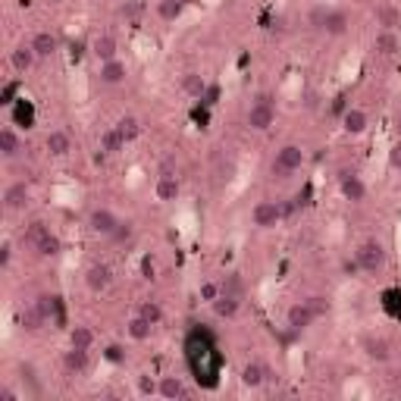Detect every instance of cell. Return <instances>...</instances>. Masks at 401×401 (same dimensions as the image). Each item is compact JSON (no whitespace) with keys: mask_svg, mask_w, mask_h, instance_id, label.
<instances>
[{"mask_svg":"<svg viewBox=\"0 0 401 401\" xmlns=\"http://www.w3.org/2000/svg\"><path fill=\"white\" fill-rule=\"evenodd\" d=\"M313 323H317V311H313L307 301H298V304H292L286 311V326L295 329V333H301V329L313 326Z\"/></svg>","mask_w":401,"mask_h":401,"instance_id":"9","label":"cell"},{"mask_svg":"<svg viewBox=\"0 0 401 401\" xmlns=\"http://www.w3.org/2000/svg\"><path fill=\"white\" fill-rule=\"evenodd\" d=\"M132 235H135V226H132L129 219H123V223L116 226L113 235H110V242H116V245H126V242H129Z\"/></svg>","mask_w":401,"mask_h":401,"instance_id":"33","label":"cell"},{"mask_svg":"<svg viewBox=\"0 0 401 401\" xmlns=\"http://www.w3.org/2000/svg\"><path fill=\"white\" fill-rule=\"evenodd\" d=\"M69 345L91 351V348H95V329L85 326V323H75V326L69 329Z\"/></svg>","mask_w":401,"mask_h":401,"instance_id":"23","label":"cell"},{"mask_svg":"<svg viewBox=\"0 0 401 401\" xmlns=\"http://www.w3.org/2000/svg\"><path fill=\"white\" fill-rule=\"evenodd\" d=\"M126 138H123V132L116 129V126H110V129H104L101 132V138H97V154H104V157H116L119 150H126Z\"/></svg>","mask_w":401,"mask_h":401,"instance_id":"11","label":"cell"},{"mask_svg":"<svg viewBox=\"0 0 401 401\" xmlns=\"http://www.w3.org/2000/svg\"><path fill=\"white\" fill-rule=\"evenodd\" d=\"M44 148H48L50 157H66L69 150H72V138H69V132L54 129V132H48V138H44Z\"/></svg>","mask_w":401,"mask_h":401,"instance_id":"19","label":"cell"},{"mask_svg":"<svg viewBox=\"0 0 401 401\" xmlns=\"http://www.w3.org/2000/svg\"><path fill=\"white\" fill-rule=\"evenodd\" d=\"M389 166L401 173V138H398V141L392 144V150H389Z\"/></svg>","mask_w":401,"mask_h":401,"instance_id":"37","label":"cell"},{"mask_svg":"<svg viewBox=\"0 0 401 401\" xmlns=\"http://www.w3.org/2000/svg\"><path fill=\"white\" fill-rule=\"evenodd\" d=\"M116 129L123 132V138H126V141H135V138H138V132H141V126H138V119H135V116H123V119L116 123Z\"/></svg>","mask_w":401,"mask_h":401,"instance_id":"32","label":"cell"},{"mask_svg":"<svg viewBox=\"0 0 401 401\" xmlns=\"http://www.w3.org/2000/svg\"><path fill=\"white\" fill-rule=\"evenodd\" d=\"M129 79V66L123 60H107L101 63V82L104 85H123Z\"/></svg>","mask_w":401,"mask_h":401,"instance_id":"17","label":"cell"},{"mask_svg":"<svg viewBox=\"0 0 401 401\" xmlns=\"http://www.w3.org/2000/svg\"><path fill=\"white\" fill-rule=\"evenodd\" d=\"M35 60H38V54L32 50V44H16V48L10 50V66H13L19 75H26L28 69L35 66Z\"/></svg>","mask_w":401,"mask_h":401,"instance_id":"16","label":"cell"},{"mask_svg":"<svg viewBox=\"0 0 401 401\" xmlns=\"http://www.w3.org/2000/svg\"><path fill=\"white\" fill-rule=\"evenodd\" d=\"M123 223V219L116 217L110 207H95V211L88 213V229L95 232V235H104V238H110L116 232V226Z\"/></svg>","mask_w":401,"mask_h":401,"instance_id":"8","label":"cell"},{"mask_svg":"<svg viewBox=\"0 0 401 401\" xmlns=\"http://www.w3.org/2000/svg\"><path fill=\"white\" fill-rule=\"evenodd\" d=\"M150 329H154V326H150V323L141 317V313H135V317H132L129 323H126V333H129L132 342H148V339H150Z\"/></svg>","mask_w":401,"mask_h":401,"instance_id":"27","label":"cell"},{"mask_svg":"<svg viewBox=\"0 0 401 401\" xmlns=\"http://www.w3.org/2000/svg\"><path fill=\"white\" fill-rule=\"evenodd\" d=\"M354 264H358V270L367 273V276L382 273V270H386V248H382V242H376V238L360 242L358 254H354Z\"/></svg>","mask_w":401,"mask_h":401,"instance_id":"1","label":"cell"},{"mask_svg":"<svg viewBox=\"0 0 401 401\" xmlns=\"http://www.w3.org/2000/svg\"><path fill=\"white\" fill-rule=\"evenodd\" d=\"M32 201V188H28L26 179H16L3 188V211L16 213V211H26V204Z\"/></svg>","mask_w":401,"mask_h":401,"instance_id":"6","label":"cell"},{"mask_svg":"<svg viewBox=\"0 0 401 401\" xmlns=\"http://www.w3.org/2000/svg\"><path fill=\"white\" fill-rule=\"evenodd\" d=\"M28 44H32V50L38 54V60H50V57L60 50V41H57L54 32H35Z\"/></svg>","mask_w":401,"mask_h":401,"instance_id":"12","label":"cell"},{"mask_svg":"<svg viewBox=\"0 0 401 401\" xmlns=\"http://www.w3.org/2000/svg\"><path fill=\"white\" fill-rule=\"evenodd\" d=\"M276 123V107H273V101H270V95H260L257 101L248 107V113H245V126L251 132H266L270 126Z\"/></svg>","mask_w":401,"mask_h":401,"instance_id":"3","label":"cell"},{"mask_svg":"<svg viewBox=\"0 0 401 401\" xmlns=\"http://www.w3.org/2000/svg\"><path fill=\"white\" fill-rule=\"evenodd\" d=\"M104 358H107L110 364H123V360H126V348H123V345H107Z\"/></svg>","mask_w":401,"mask_h":401,"instance_id":"35","label":"cell"},{"mask_svg":"<svg viewBox=\"0 0 401 401\" xmlns=\"http://www.w3.org/2000/svg\"><path fill=\"white\" fill-rule=\"evenodd\" d=\"M211 307L219 320H232V317H238V311H242V298L232 295V292H219V298L211 301Z\"/></svg>","mask_w":401,"mask_h":401,"instance_id":"15","label":"cell"},{"mask_svg":"<svg viewBox=\"0 0 401 401\" xmlns=\"http://www.w3.org/2000/svg\"><path fill=\"white\" fill-rule=\"evenodd\" d=\"M10 264H13V245L3 242L0 245V270H10Z\"/></svg>","mask_w":401,"mask_h":401,"instance_id":"36","label":"cell"},{"mask_svg":"<svg viewBox=\"0 0 401 401\" xmlns=\"http://www.w3.org/2000/svg\"><path fill=\"white\" fill-rule=\"evenodd\" d=\"M138 392H141V395H150V392H157V382H150L148 376H141V380H138Z\"/></svg>","mask_w":401,"mask_h":401,"instance_id":"39","label":"cell"},{"mask_svg":"<svg viewBox=\"0 0 401 401\" xmlns=\"http://www.w3.org/2000/svg\"><path fill=\"white\" fill-rule=\"evenodd\" d=\"M339 191L345 201H351V204H360V201H367V182L358 176V173L351 170H342L339 173Z\"/></svg>","mask_w":401,"mask_h":401,"instance_id":"7","label":"cell"},{"mask_svg":"<svg viewBox=\"0 0 401 401\" xmlns=\"http://www.w3.org/2000/svg\"><path fill=\"white\" fill-rule=\"evenodd\" d=\"M219 292H223V286H217V282H201V301H217L219 298Z\"/></svg>","mask_w":401,"mask_h":401,"instance_id":"34","label":"cell"},{"mask_svg":"<svg viewBox=\"0 0 401 401\" xmlns=\"http://www.w3.org/2000/svg\"><path fill=\"white\" fill-rule=\"evenodd\" d=\"M91 50H95L97 63L116 60V38H113V35H97L95 44H91Z\"/></svg>","mask_w":401,"mask_h":401,"instance_id":"24","label":"cell"},{"mask_svg":"<svg viewBox=\"0 0 401 401\" xmlns=\"http://www.w3.org/2000/svg\"><path fill=\"white\" fill-rule=\"evenodd\" d=\"M179 88H182L188 97H201L207 91V82H204V75H201V72H182Z\"/></svg>","mask_w":401,"mask_h":401,"instance_id":"25","label":"cell"},{"mask_svg":"<svg viewBox=\"0 0 401 401\" xmlns=\"http://www.w3.org/2000/svg\"><path fill=\"white\" fill-rule=\"evenodd\" d=\"M395 132H398V138H401V116H398V123H395Z\"/></svg>","mask_w":401,"mask_h":401,"instance_id":"42","label":"cell"},{"mask_svg":"<svg viewBox=\"0 0 401 401\" xmlns=\"http://www.w3.org/2000/svg\"><path fill=\"white\" fill-rule=\"evenodd\" d=\"M179 191H182L179 179L173 176V173H160V179H157V185H154L157 201H164V204H170V201H176V197H179Z\"/></svg>","mask_w":401,"mask_h":401,"instance_id":"14","label":"cell"},{"mask_svg":"<svg viewBox=\"0 0 401 401\" xmlns=\"http://www.w3.org/2000/svg\"><path fill=\"white\" fill-rule=\"evenodd\" d=\"M60 248H63V242L54 235V232H48V235L35 245V254H38V257H57V254H60Z\"/></svg>","mask_w":401,"mask_h":401,"instance_id":"28","label":"cell"},{"mask_svg":"<svg viewBox=\"0 0 401 401\" xmlns=\"http://www.w3.org/2000/svg\"><path fill=\"white\" fill-rule=\"evenodd\" d=\"M307 304L317 311V317H323V313H326V301H323V298H307Z\"/></svg>","mask_w":401,"mask_h":401,"instance_id":"40","label":"cell"},{"mask_svg":"<svg viewBox=\"0 0 401 401\" xmlns=\"http://www.w3.org/2000/svg\"><path fill=\"white\" fill-rule=\"evenodd\" d=\"M138 313L148 320L150 326H160V323H164V307H160V301H141Z\"/></svg>","mask_w":401,"mask_h":401,"instance_id":"29","label":"cell"},{"mask_svg":"<svg viewBox=\"0 0 401 401\" xmlns=\"http://www.w3.org/2000/svg\"><path fill=\"white\" fill-rule=\"evenodd\" d=\"M304 148L301 144H282V148L276 150V157H273V176L276 179H288L292 173H298L301 166H304Z\"/></svg>","mask_w":401,"mask_h":401,"instance_id":"2","label":"cell"},{"mask_svg":"<svg viewBox=\"0 0 401 401\" xmlns=\"http://www.w3.org/2000/svg\"><path fill=\"white\" fill-rule=\"evenodd\" d=\"M223 292H232V295H238V298H242V279H238V276L226 279V282H223Z\"/></svg>","mask_w":401,"mask_h":401,"instance_id":"38","label":"cell"},{"mask_svg":"<svg viewBox=\"0 0 401 401\" xmlns=\"http://www.w3.org/2000/svg\"><path fill=\"white\" fill-rule=\"evenodd\" d=\"M50 3H66V0H50Z\"/></svg>","mask_w":401,"mask_h":401,"instance_id":"43","label":"cell"},{"mask_svg":"<svg viewBox=\"0 0 401 401\" xmlns=\"http://www.w3.org/2000/svg\"><path fill=\"white\" fill-rule=\"evenodd\" d=\"M22 150H26V144H22L19 132L16 129H0V157H7V160H13V157H19Z\"/></svg>","mask_w":401,"mask_h":401,"instance_id":"18","label":"cell"},{"mask_svg":"<svg viewBox=\"0 0 401 401\" xmlns=\"http://www.w3.org/2000/svg\"><path fill=\"white\" fill-rule=\"evenodd\" d=\"M85 286H88L95 295L107 292V288L113 286V270H110L107 264H91L88 270H85Z\"/></svg>","mask_w":401,"mask_h":401,"instance_id":"10","label":"cell"},{"mask_svg":"<svg viewBox=\"0 0 401 401\" xmlns=\"http://www.w3.org/2000/svg\"><path fill=\"white\" fill-rule=\"evenodd\" d=\"M313 26L323 28L329 38H339V35L348 32L351 19H348L345 10H320V13H313Z\"/></svg>","mask_w":401,"mask_h":401,"instance_id":"4","label":"cell"},{"mask_svg":"<svg viewBox=\"0 0 401 401\" xmlns=\"http://www.w3.org/2000/svg\"><path fill=\"white\" fill-rule=\"evenodd\" d=\"M266 380V370L264 364H257V360H248L245 367H242V382H245L248 389H260Z\"/></svg>","mask_w":401,"mask_h":401,"instance_id":"26","label":"cell"},{"mask_svg":"<svg viewBox=\"0 0 401 401\" xmlns=\"http://www.w3.org/2000/svg\"><path fill=\"white\" fill-rule=\"evenodd\" d=\"M367 113L358 107H351L345 116H342V129H345V135H360V132H367Z\"/></svg>","mask_w":401,"mask_h":401,"instance_id":"22","label":"cell"},{"mask_svg":"<svg viewBox=\"0 0 401 401\" xmlns=\"http://www.w3.org/2000/svg\"><path fill=\"white\" fill-rule=\"evenodd\" d=\"M380 19H382V26H386V28H392L395 13H392V10H380Z\"/></svg>","mask_w":401,"mask_h":401,"instance_id":"41","label":"cell"},{"mask_svg":"<svg viewBox=\"0 0 401 401\" xmlns=\"http://www.w3.org/2000/svg\"><path fill=\"white\" fill-rule=\"evenodd\" d=\"M373 44H376V50H380L382 57H389V54H395V48H398V38H395V35L386 28V32L376 35V41H373Z\"/></svg>","mask_w":401,"mask_h":401,"instance_id":"31","label":"cell"},{"mask_svg":"<svg viewBox=\"0 0 401 401\" xmlns=\"http://www.w3.org/2000/svg\"><path fill=\"white\" fill-rule=\"evenodd\" d=\"M251 223L257 229H276L282 223V207H279V201H257L251 211Z\"/></svg>","mask_w":401,"mask_h":401,"instance_id":"5","label":"cell"},{"mask_svg":"<svg viewBox=\"0 0 401 401\" xmlns=\"http://www.w3.org/2000/svg\"><path fill=\"white\" fill-rule=\"evenodd\" d=\"M157 395L166 401L185 398V382L179 380V376H160V380H157Z\"/></svg>","mask_w":401,"mask_h":401,"instance_id":"20","label":"cell"},{"mask_svg":"<svg viewBox=\"0 0 401 401\" xmlns=\"http://www.w3.org/2000/svg\"><path fill=\"white\" fill-rule=\"evenodd\" d=\"M179 13H182V3H179V0H160V3H157V16L164 22H173Z\"/></svg>","mask_w":401,"mask_h":401,"instance_id":"30","label":"cell"},{"mask_svg":"<svg viewBox=\"0 0 401 401\" xmlns=\"http://www.w3.org/2000/svg\"><path fill=\"white\" fill-rule=\"evenodd\" d=\"M63 370H66L69 376L88 373V351H85V348H72V345H69V351L63 354Z\"/></svg>","mask_w":401,"mask_h":401,"instance_id":"13","label":"cell"},{"mask_svg":"<svg viewBox=\"0 0 401 401\" xmlns=\"http://www.w3.org/2000/svg\"><path fill=\"white\" fill-rule=\"evenodd\" d=\"M364 351H367V358L376 360V364H386V360L392 358V345H389L386 339H376V335H367V339H364Z\"/></svg>","mask_w":401,"mask_h":401,"instance_id":"21","label":"cell"}]
</instances>
